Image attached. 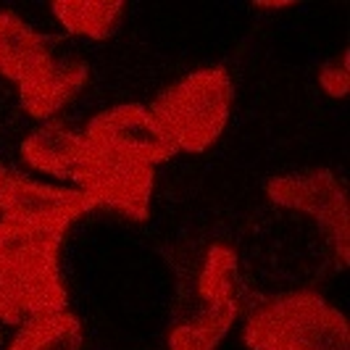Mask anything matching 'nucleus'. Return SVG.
Listing matches in <instances>:
<instances>
[{"label":"nucleus","mask_w":350,"mask_h":350,"mask_svg":"<svg viewBox=\"0 0 350 350\" xmlns=\"http://www.w3.org/2000/svg\"><path fill=\"white\" fill-rule=\"evenodd\" d=\"M240 308L243 277L237 253L216 243L182 287L169 329V350H216L234 327Z\"/></svg>","instance_id":"1"},{"label":"nucleus","mask_w":350,"mask_h":350,"mask_svg":"<svg viewBox=\"0 0 350 350\" xmlns=\"http://www.w3.org/2000/svg\"><path fill=\"white\" fill-rule=\"evenodd\" d=\"M250 350H350L348 319L319 293L298 290L263 300L247 316Z\"/></svg>","instance_id":"2"},{"label":"nucleus","mask_w":350,"mask_h":350,"mask_svg":"<svg viewBox=\"0 0 350 350\" xmlns=\"http://www.w3.org/2000/svg\"><path fill=\"white\" fill-rule=\"evenodd\" d=\"M234 88L221 66L193 71L161 92L150 113L182 153H203L224 135L232 116Z\"/></svg>","instance_id":"3"},{"label":"nucleus","mask_w":350,"mask_h":350,"mask_svg":"<svg viewBox=\"0 0 350 350\" xmlns=\"http://www.w3.org/2000/svg\"><path fill=\"white\" fill-rule=\"evenodd\" d=\"M64 234L0 219V269L27 316L66 311V287L58 271Z\"/></svg>","instance_id":"4"},{"label":"nucleus","mask_w":350,"mask_h":350,"mask_svg":"<svg viewBox=\"0 0 350 350\" xmlns=\"http://www.w3.org/2000/svg\"><path fill=\"white\" fill-rule=\"evenodd\" d=\"M266 195L282 208L300 211L311 216L327 240L332 243L340 266L350 258V211L340 179L329 169H316L311 174L274 176L266 185Z\"/></svg>","instance_id":"5"},{"label":"nucleus","mask_w":350,"mask_h":350,"mask_svg":"<svg viewBox=\"0 0 350 350\" xmlns=\"http://www.w3.org/2000/svg\"><path fill=\"white\" fill-rule=\"evenodd\" d=\"M74 182L92 200V206L122 213L132 221H145L150 216V198L156 172L137 161L105 156L90 150L85 153Z\"/></svg>","instance_id":"6"},{"label":"nucleus","mask_w":350,"mask_h":350,"mask_svg":"<svg viewBox=\"0 0 350 350\" xmlns=\"http://www.w3.org/2000/svg\"><path fill=\"white\" fill-rule=\"evenodd\" d=\"M82 137L95 153L137 161L145 166H158L176 153L150 108L137 103L116 105L92 116Z\"/></svg>","instance_id":"7"},{"label":"nucleus","mask_w":350,"mask_h":350,"mask_svg":"<svg viewBox=\"0 0 350 350\" xmlns=\"http://www.w3.org/2000/svg\"><path fill=\"white\" fill-rule=\"evenodd\" d=\"M92 200L82 190L53 187L21 174H8L0 195V216L16 224L64 234L71 221L92 211Z\"/></svg>","instance_id":"8"},{"label":"nucleus","mask_w":350,"mask_h":350,"mask_svg":"<svg viewBox=\"0 0 350 350\" xmlns=\"http://www.w3.org/2000/svg\"><path fill=\"white\" fill-rule=\"evenodd\" d=\"M88 82V66L69 53L51 48L40 55L32 69L18 79V103L32 119L58 113Z\"/></svg>","instance_id":"9"},{"label":"nucleus","mask_w":350,"mask_h":350,"mask_svg":"<svg viewBox=\"0 0 350 350\" xmlns=\"http://www.w3.org/2000/svg\"><path fill=\"white\" fill-rule=\"evenodd\" d=\"M88 153V142L82 135L64 124H45L29 132L21 142V158L35 172L58 179H74L82 158Z\"/></svg>","instance_id":"10"},{"label":"nucleus","mask_w":350,"mask_h":350,"mask_svg":"<svg viewBox=\"0 0 350 350\" xmlns=\"http://www.w3.org/2000/svg\"><path fill=\"white\" fill-rule=\"evenodd\" d=\"M55 21L74 37L103 42L122 27L124 3L116 0H58L51 5Z\"/></svg>","instance_id":"11"},{"label":"nucleus","mask_w":350,"mask_h":350,"mask_svg":"<svg viewBox=\"0 0 350 350\" xmlns=\"http://www.w3.org/2000/svg\"><path fill=\"white\" fill-rule=\"evenodd\" d=\"M82 321L71 311L32 316L5 350H79L82 348Z\"/></svg>","instance_id":"12"},{"label":"nucleus","mask_w":350,"mask_h":350,"mask_svg":"<svg viewBox=\"0 0 350 350\" xmlns=\"http://www.w3.org/2000/svg\"><path fill=\"white\" fill-rule=\"evenodd\" d=\"M24 316L27 314H24V308L18 303L11 282L5 277V271L0 269V324H18Z\"/></svg>","instance_id":"13"},{"label":"nucleus","mask_w":350,"mask_h":350,"mask_svg":"<svg viewBox=\"0 0 350 350\" xmlns=\"http://www.w3.org/2000/svg\"><path fill=\"white\" fill-rule=\"evenodd\" d=\"M345 61H348V53H342L337 64H329L321 71V88L332 98H342L348 92V64Z\"/></svg>","instance_id":"14"},{"label":"nucleus","mask_w":350,"mask_h":350,"mask_svg":"<svg viewBox=\"0 0 350 350\" xmlns=\"http://www.w3.org/2000/svg\"><path fill=\"white\" fill-rule=\"evenodd\" d=\"M8 174H11V172H8V169L0 163V195H3V185H5V176H8Z\"/></svg>","instance_id":"15"}]
</instances>
